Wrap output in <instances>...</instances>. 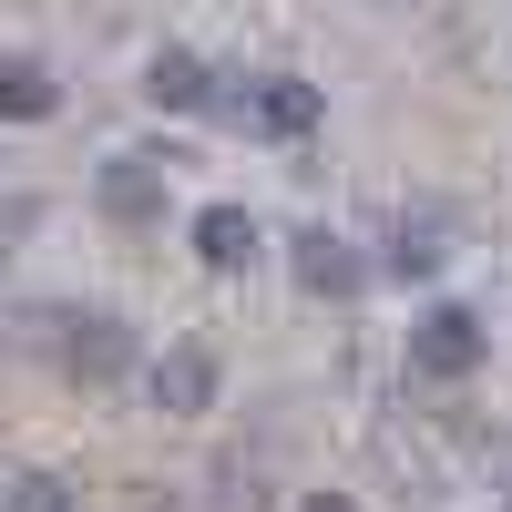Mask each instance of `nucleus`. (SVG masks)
<instances>
[{
    "label": "nucleus",
    "instance_id": "1",
    "mask_svg": "<svg viewBox=\"0 0 512 512\" xmlns=\"http://www.w3.org/2000/svg\"><path fill=\"white\" fill-rule=\"evenodd\" d=\"M410 369H420V379H472V369H482V318L461 308V297L420 308V328H410Z\"/></svg>",
    "mask_w": 512,
    "mask_h": 512
},
{
    "label": "nucleus",
    "instance_id": "2",
    "mask_svg": "<svg viewBox=\"0 0 512 512\" xmlns=\"http://www.w3.org/2000/svg\"><path fill=\"white\" fill-rule=\"evenodd\" d=\"M144 390H154L164 420H205V410H216V349H195V338H185V349H164V359L144 369Z\"/></svg>",
    "mask_w": 512,
    "mask_h": 512
},
{
    "label": "nucleus",
    "instance_id": "3",
    "mask_svg": "<svg viewBox=\"0 0 512 512\" xmlns=\"http://www.w3.org/2000/svg\"><path fill=\"white\" fill-rule=\"evenodd\" d=\"M246 113H256V134H277V144H308L318 123H328L318 82H297V72H267V82L246 93Z\"/></svg>",
    "mask_w": 512,
    "mask_h": 512
},
{
    "label": "nucleus",
    "instance_id": "4",
    "mask_svg": "<svg viewBox=\"0 0 512 512\" xmlns=\"http://www.w3.org/2000/svg\"><path fill=\"white\" fill-rule=\"evenodd\" d=\"M93 195H103V216H123V226H154V216H164V164H154V154H113Z\"/></svg>",
    "mask_w": 512,
    "mask_h": 512
},
{
    "label": "nucleus",
    "instance_id": "5",
    "mask_svg": "<svg viewBox=\"0 0 512 512\" xmlns=\"http://www.w3.org/2000/svg\"><path fill=\"white\" fill-rule=\"evenodd\" d=\"M144 103H154V113H205V103H216V72H205L195 52H175V41H164V52L144 62Z\"/></svg>",
    "mask_w": 512,
    "mask_h": 512
},
{
    "label": "nucleus",
    "instance_id": "6",
    "mask_svg": "<svg viewBox=\"0 0 512 512\" xmlns=\"http://www.w3.org/2000/svg\"><path fill=\"white\" fill-rule=\"evenodd\" d=\"M297 287H308V297H359V287H369V267L349 256V236L308 226V236H297Z\"/></svg>",
    "mask_w": 512,
    "mask_h": 512
},
{
    "label": "nucleus",
    "instance_id": "7",
    "mask_svg": "<svg viewBox=\"0 0 512 512\" xmlns=\"http://www.w3.org/2000/svg\"><path fill=\"white\" fill-rule=\"evenodd\" d=\"M195 256L216 277H236L246 256H256V216H246V205H205V216H195Z\"/></svg>",
    "mask_w": 512,
    "mask_h": 512
},
{
    "label": "nucleus",
    "instance_id": "8",
    "mask_svg": "<svg viewBox=\"0 0 512 512\" xmlns=\"http://www.w3.org/2000/svg\"><path fill=\"white\" fill-rule=\"evenodd\" d=\"M62 113V82L41 62H0V123H52Z\"/></svg>",
    "mask_w": 512,
    "mask_h": 512
},
{
    "label": "nucleus",
    "instance_id": "9",
    "mask_svg": "<svg viewBox=\"0 0 512 512\" xmlns=\"http://www.w3.org/2000/svg\"><path fill=\"white\" fill-rule=\"evenodd\" d=\"M123 359H134V338H123V318H82L72 328V379H123Z\"/></svg>",
    "mask_w": 512,
    "mask_h": 512
},
{
    "label": "nucleus",
    "instance_id": "10",
    "mask_svg": "<svg viewBox=\"0 0 512 512\" xmlns=\"http://www.w3.org/2000/svg\"><path fill=\"white\" fill-rule=\"evenodd\" d=\"M390 277H441V226H400L390 236Z\"/></svg>",
    "mask_w": 512,
    "mask_h": 512
},
{
    "label": "nucleus",
    "instance_id": "11",
    "mask_svg": "<svg viewBox=\"0 0 512 512\" xmlns=\"http://www.w3.org/2000/svg\"><path fill=\"white\" fill-rule=\"evenodd\" d=\"M0 512H72V482L31 472V482H11V502H0Z\"/></svg>",
    "mask_w": 512,
    "mask_h": 512
},
{
    "label": "nucleus",
    "instance_id": "12",
    "mask_svg": "<svg viewBox=\"0 0 512 512\" xmlns=\"http://www.w3.org/2000/svg\"><path fill=\"white\" fill-rule=\"evenodd\" d=\"M297 512H359L349 492H308V502H297Z\"/></svg>",
    "mask_w": 512,
    "mask_h": 512
}]
</instances>
